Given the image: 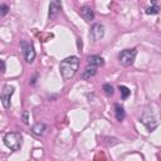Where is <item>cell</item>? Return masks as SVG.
<instances>
[{"label":"cell","instance_id":"obj_1","mask_svg":"<svg viewBox=\"0 0 161 161\" xmlns=\"http://www.w3.org/2000/svg\"><path fill=\"white\" fill-rule=\"evenodd\" d=\"M78 68H79V58L78 57L70 55V57H67L65 59H63L59 64V70H60L63 80L64 82L70 80L78 72Z\"/></svg>","mask_w":161,"mask_h":161},{"label":"cell","instance_id":"obj_2","mask_svg":"<svg viewBox=\"0 0 161 161\" xmlns=\"http://www.w3.org/2000/svg\"><path fill=\"white\" fill-rule=\"evenodd\" d=\"M3 141L11 151H19L23 145V137L19 132H6L3 136Z\"/></svg>","mask_w":161,"mask_h":161},{"label":"cell","instance_id":"obj_3","mask_svg":"<svg viewBox=\"0 0 161 161\" xmlns=\"http://www.w3.org/2000/svg\"><path fill=\"white\" fill-rule=\"evenodd\" d=\"M136 55H137V49L136 48L125 49V50L119 52V54H118V62L123 67H130V65L133 64V62L136 59Z\"/></svg>","mask_w":161,"mask_h":161},{"label":"cell","instance_id":"obj_4","mask_svg":"<svg viewBox=\"0 0 161 161\" xmlns=\"http://www.w3.org/2000/svg\"><path fill=\"white\" fill-rule=\"evenodd\" d=\"M140 122H141L150 132L153 131V130L157 127V125H158V121H157V118L155 117V114H153V112H152L151 109L143 111V113L141 114Z\"/></svg>","mask_w":161,"mask_h":161},{"label":"cell","instance_id":"obj_5","mask_svg":"<svg viewBox=\"0 0 161 161\" xmlns=\"http://www.w3.org/2000/svg\"><path fill=\"white\" fill-rule=\"evenodd\" d=\"M14 91L15 88L10 84H5L3 87V91H1V103L5 108H10L11 106V97L14 94Z\"/></svg>","mask_w":161,"mask_h":161},{"label":"cell","instance_id":"obj_6","mask_svg":"<svg viewBox=\"0 0 161 161\" xmlns=\"http://www.w3.org/2000/svg\"><path fill=\"white\" fill-rule=\"evenodd\" d=\"M20 47L23 49V53H24V58H25V62L26 63H31L34 59H35V49H34V45L31 43H26L24 40L20 42Z\"/></svg>","mask_w":161,"mask_h":161},{"label":"cell","instance_id":"obj_7","mask_svg":"<svg viewBox=\"0 0 161 161\" xmlns=\"http://www.w3.org/2000/svg\"><path fill=\"white\" fill-rule=\"evenodd\" d=\"M89 36L92 38L93 42H98L104 36V26L101 23H94L91 28L89 31Z\"/></svg>","mask_w":161,"mask_h":161},{"label":"cell","instance_id":"obj_8","mask_svg":"<svg viewBox=\"0 0 161 161\" xmlns=\"http://www.w3.org/2000/svg\"><path fill=\"white\" fill-rule=\"evenodd\" d=\"M60 9H62V1H59V0L50 1V4H49V13H48L49 20H53L54 18H57V15L59 14Z\"/></svg>","mask_w":161,"mask_h":161},{"label":"cell","instance_id":"obj_9","mask_svg":"<svg viewBox=\"0 0 161 161\" xmlns=\"http://www.w3.org/2000/svg\"><path fill=\"white\" fill-rule=\"evenodd\" d=\"M79 15H80L87 23H89V21H92V20L94 19V11H93V9H92L91 6H87V5L80 6V9H79Z\"/></svg>","mask_w":161,"mask_h":161},{"label":"cell","instance_id":"obj_10","mask_svg":"<svg viewBox=\"0 0 161 161\" xmlns=\"http://www.w3.org/2000/svg\"><path fill=\"white\" fill-rule=\"evenodd\" d=\"M87 63H88V65L98 68V67L104 65V59L99 55H88L87 57Z\"/></svg>","mask_w":161,"mask_h":161},{"label":"cell","instance_id":"obj_11","mask_svg":"<svg viewBox=\"0 0 161 161\" xmlns=\"http://www.w3.org/2000/svg\"><path fill=\"white\" fill-rule=\"evenodd\" d=\"M47 130H48V126H47V123H44V122H38V123H35V125L31 127V132H33L35 136H44V133H45Z\"/></svg>","mask_w":161,"mask_h":161},{"label":"cell","instance_id":"obj_12","mask_svg":"<svg viewBox=\"0 0 161 161\" xmlns=\"http://www.w3.org/2000/svg\"><path fill=\"white\" fill-rule=\"evenodd\" d=\"M114 117L118 122H122L126 117V112H125V108L118 104V103H114Z\"/></svg>","mask_w":161,"mask_h":161},{"label":"cell","instance_id":"obj_13","mask_svg":"<svg viewBox=\"0 0 161 161\" xmlns=\"http://www.w3.org/2000/svg\"><path fill=\"white\" fill-rule=\"evenodd\" d=\"M96 74H97V68L96 67H92V65H87V68L82 73V78L83 79H91Z\"/></svg>","mask_w":161,"mask_h":161},{"label":"cell","instance_id":"obj_14","mask_svg":"<svg viewBox=\"0 0 161 161\" xmlns=\"http://www.w3.org/2000/svg\"><path fill=\"white\" fill-rule=\"evenodd\" d=\"M145 13L147 15H156V14H158L160 13V6H158L157 1H151V5L148 8H146Z\"/></svg>","mask_w":161,"mask_h":161},{"label":"cell","instance_id":"obj_15","mask_svg":"<svg viewBox=\"0 0 161 161\" xmlns=\"http://www.w3.org/2000/svg\"><path fill=\"white\" fill-rule=\"evenodd\" d=\"M118 91L121 93V98L122 99H127L130 97V94H131L130 88H127L126 86H118Z\"/></svg>","mask_w":161,"mask_h":161},{"label":"cell","instance_id":"obj_16","mask_svg":"<svg viewBox=\"0 0 161 161\" xmlns=\"http://www.w3.org/2000/svg\"><path fill=\"white\" fill-rule=\"evenodd\" d=\"M102 89H103V92H104L106 96H108V97H109V96H113V92H114V91H113V87H112L109 83H104L103 87H102Z\"/></svg>","mask_w":161,"mask_h":161},{"label":"cell","instance_id":"obj_17","mask_svg":"<svg viewBox=\"0 0 161 161\" xmlns=\"http://www.w3.org/2000/svg\"><path fill=\"white\" fill-rule=\"evenodd\" d=\"M21 121L24 125H29V112L28 111H24L21 113Z\"/></svg>","mask_w":161,"mask_h":161},{"label":"cell","instance_id":"obj_18","mask_svg":"<svg viewBox=\"0 0 161 161\" xmlns=\"http://www.w3.org/2000/svg\"><path fill=\"white\" fill-rule=\"evenodd\" d=\"M0 9H1V15H3V16H4V15H6V14H8V11L10 10V9H9V6H8L6 4H4V3L0 5Z\"/></svg>","mask_w":161,"mask_h":161},{"label":"cell","instance_id":"obj_19","mask_svg":"<svg viewBox=\"0 0 161 161\" xmlns=\"http://www.w3.org/2000/svg\"><path fill=\"white\" fill-rule=\"evenodd\" d=\"M36 78H38V74H34V77L30 79V82H29V83H30L31 86H34V84L36 83Z\"/></svg>","mask_w":161,"mask_h":161},{"label":"cell","instance_id":"obj_20","mask_svg":"<svg viewBox=\"0 0 161 161\" xmlns=\"http://www.w3.org/2000/svg\"><path fill=\"white\" fill-rule=\"evenodd\" d=\"M0 63H1V73L4 74V73H5V60H4V59H1V60H0Z\"/></svg>","mask_w":161,"mask_h":161}]
</instances>
